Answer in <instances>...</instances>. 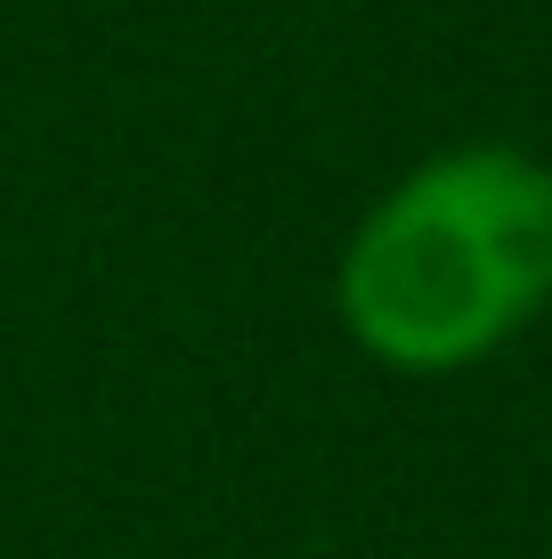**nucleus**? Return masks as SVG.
<instances>
[{"label": "nucleus", "mask_w": 552, "mask_h": 559, "mask_svg": "<svg viewBox=\"0 0 552 559\" xmlns=\"http://www.w3.org/2000/svg\"><path fill=\"white\" fill-rule=\"evenodd\" d=\"M552 317V154L463 139L407 163L333 252V324L398 381H455Z\"/></svg>", "instance_id": "obj_1"}]
</instances>
